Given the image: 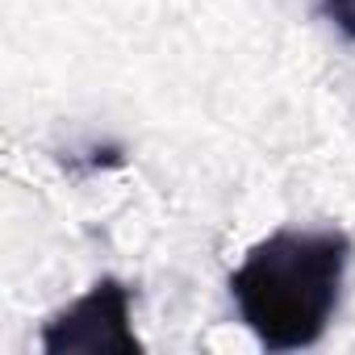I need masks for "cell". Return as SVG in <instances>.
<instances>
[{
	"label": "cell",
	"instance_id": "cell-2",
	"mask_svg": "<svg viewBox=\"0 0 355 355\" xmlns=\"http://www.w3.org/2000/svg\"><path fill=\"white\" fill-rule=\"evenodd\" d=\"M42 351L51 355H67V351H121V355H138L142 343L130 326V288L113 276L96 280L80 301H71L67 309H59L55 318H46L42 326Z\"/></svg>",
	"mask_w": 355,
	"mask_h": 355
},
{
	"label": "cell",
	"instance_id": "cell-1",
	"mask_svg": "<svg viewBox=\"0 0 355 355\" xmlns=\"http://www.w3.org/2000/svg\"><path fill=\"white\" fill-rule=\"evenodd\" d=\"M351 239L343 230H276L230 272L239 318L268 351L313 347L343 293Z\"/></svg>",
	"mask_w": 355,
	"mask_h": 355
},
{
	"label": "cell",
	"instance_id": "cell-3",
	"mask_svg": "<svg viewBox=\"0 0 355 355\" xmlns=\"http://www.w3.org/2000/svg\"><path fill=\"white\" fill-rule=\"evenodd\" d=\"M322 17H326L343 38L355 42V0H322Z\"/></svg>",
	"mask_w": 355,
	"mask_h": 355
}]
</instances>
